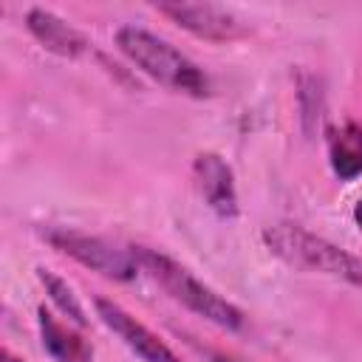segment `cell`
<instances>
[{"label":"cell","mask_w":362,"mask_h":362,"mask_svg":"<svg viewBox=\"0 0 362 362\" xmlns=\"http://www.w3.org/2000/svg\"><path fill=\"white\" fill-rule=\"evenodd\" d=\"M158 14L170 17L184 31L209 40V42H226L246 34L243 20H238L229 8L212 6V3H161L156 6Z\"/></svg>","instance_id":"5b68a950"},{"label":"cell","mask_w":362,"mask_h":362,"mask_svg":"<svg viewBox=\"0 0 362 362\" xmlns=\"http://www.w3.org/2000/svg\"><path fill=\"white\" fill-rule=\"evenodd\" d=\"M192 178L206 201V206L218 218H235L238 215V189H235V173L218 153H198L192 161Z\"/></svg>","instance_id":"52a82bcc"},{"label":"cell","mask_w":362,"mask_h":362,"mask_svg":"<svg viewBox=\"0 0 362 362\" xmlns=\"http://www.w3.org/2000/svg\"><path fill=\"white\" fill-rule=\"evenodd\" d=\"M354 221H356V226L362 229V195H359V201L354 204Z\"/></svg>","instance_id":"5bb4252c"},{"label":"cell","mask_w":362,"mask_h":362,"mask_svg":"<svg viewBox=\"0 0 362 362\" xmlns=\"http://www.w3.org/2000/svg\"><path fill=\"white\" fill-rule=\"evenodd\" d=\"M201 351H204L206 362H246V359H240L235 354H223V351H215V348H201Z\"/></svg>","instance_id":"7c38bea8"},{"label":"cell","mask_w":362,"mask_h":362,"mask_svg":"<svg viewBox=\"0 0 362 362\" xmlns=\"http://www.w3.org/2000/svg\"><path fill=\"white\" fill-rule=\"evenodd\" d=\"M37 277H40V283L45 286V291H48L51 303H54V305H57V308H59L71 322H76L79 328H82V325H88L85 308H82V303H79V297H76L74 286H68V280H65V277L54 274L51 269H37Z\"/></svg>","instance_id":"8fae6325"},{"label":"cell","mask_w":362,"mask_h":362,"mask_svg":"<svg viewBox=\"0 0 362 362\" xmlns=\"http://www.w3.org/2000/svg\"><path fill=\"white\" fill-rule=\"evenodd\" d=\"M0 362H23V356H17V354H11L8 348H3V354H0Z\"/></svg>","instance_id":"4fadbf2b"},{"label":"cell","mask_w":362,"mask_h":362,"mask_svg":"<svg viewBox=\"0 0 362 362\" xmlns=\"http://www.w3.org/2000/svg\"><path fill=\"white\" fill-rule=\"evenodd\" d=\"M136 257H139V266L175 300L181 303L184 308L195 311L198 317L226 328V331H240L246 317L243 311L229 303L226 297H221L212 286H206L204 280H198L187 266H181L178 260L156 252V249H144V246H133Z\"/></svg>","instance_id":"7a4b0ae2"},{"label":"cell","mask_w":362,"mask_h":362,"mask_svg":"<svg viewBox=\"0 0 362 362\" xmlns=\"http://www.w3.org/2000/svg\"><path fill=\"white\" fill-rule=\"evenodd\" d=\"M266 246L291 269L325 274L345 280L351 286H362V257L351 255L348 249L308 232L297 223H274L263 229Z\"/></svg>","instance_id":"3957f363"},{"label":"cell","mask_w":362,"mask_h":362,"mask_svg":"<svg viewBox=\"0 0 362 362\" xmlns=\"http://www.w3.org/2000/svg\"><path fill=\"white\" fill-rule=\"evenodd\" d=\"M42 238L62 255L74 257L76 263L110 277V280H119V283H127L139 274V257L133 249H122L105 238H96V235H88V232H79V229H68V226H48L42 229Z\"/></svg>","instance_id":"277c9868"},{"label":"cell","mask_w":362,"mask_h":362,"mask_svg":"<svg viewBox=\"0 0 362 362\" xmlns=\"http://www.w3.org/2000/svg\"><path fill=\"white\" fill-rule=\"evenodd\" d=\"M25 25L28 31L37 37V42L59 57H79L88 51V40L82 31H76L74 25H68L62 17H57L48 8H28L25 14Z\"/></svg>","instance_id":"ba28073f"},{"label":"cell","mask_w":362,"mask_h":362,"mask_svg":"<svg viewBox=\"0 0 362 362\" xmlns=\"http://www.w3.org/2000/svg\"><path fill=\"white\" fill-rule=\"evenodd\" d=\"M116 45L139 71L167 85L170 90H178L195 99L212 93L209 76L184 51H178L173 42L161 40L158 34L141 25H122L116 31Z\"/></svg>","instance_id":"6da1fadb"},{"label":"cell","mask_w":362,"mask_h":362,"mask_svg":"<svg viewBox=\"0 0 362 362\" xmlns=\"http://www.w3.org/2000/svg\"><path fill=\"white\" fill-rule=\"evenodd\" d=\"M37 325L42 348L54 362H93V345L65 322H59L45 305L37 308Z\"/></svg>","instance_id":"9c48e42d"},{"label":"cell","mask_w":362,"mask_h":362,"mask_svg":"<svg viewBox=\"0 0 362 362\" xmlns=\"http://www.w3.org/2000/svg\"><path fill=\"white\" fill-rule=\"evenodd\" d=\"M328 161L337 178L354 181L362 175V122H342L328 130Z\"/></svg>","instance_id":"30bf717a"},{"label":"cell","mask_w":362,"mask_h":362,"mask_svg":"<svg viewBox=\"0 0 362 362\" xmlns=\"http://www.w3.org/2000/svg\"><path fill=\"white\" fill-rule=\"evenodd\" d=\"M96 317L136 354L141 356L144 362H181V356L161 339L156 337L144 322H139L130 311H124L119 303L113 300H105V297H96Z\"/></svg>","instance_id":"8992f818"}]
</instances>
